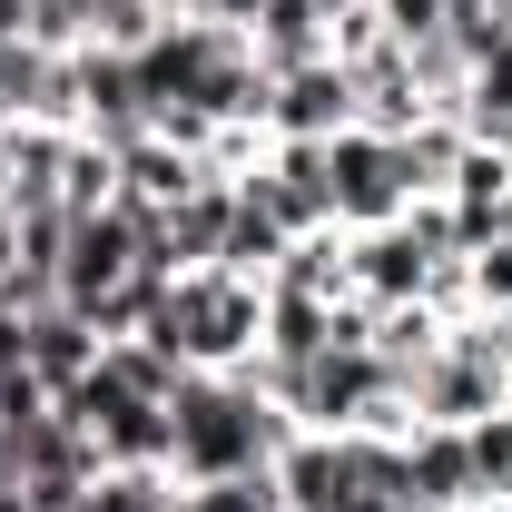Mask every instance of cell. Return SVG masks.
Returning a JSON list of instances; mask_svg holds the SVG:
<instances>
[{
    "instance_id": "14",
    "label": "cell",
    "mask_w": 512,
    "mask_h": 512,
    "mask_svg": "<svg viewBox=\"0 0 512 512\" xmlns=\"http://www.w3.org/2000/svg\"><path fill=\"white\" fill-rule=\"evenodd\" d=\"M188 188H207V168H197L178 138L148 128V138H128V148H119V197H128V207H178Z\"/></svg>"
},
{
    "instance_id": "23",
    "label": "cell",
    "mask_w": 512,
    "mask_h": 512,
    "mask_svg": "<svg viewBox=\"0 0 512 512\" xmlns=\"http://www.w3.org/2000/svg\"><path fill=\"white\" fill-rule=\"evenodd\" d=\"M512 404V394H503ZM463 444H473V473H483V493H503L512 483V414H483V424H463ZM493 512V503H483Z\"/></svg>"
},
{
    "instance_id": "28",
    "label": "cell",
    "mask_w": 512,
    "mask_h": 512,
    "mask_svg": "<svg viewBox=\"0 0 512 512\" xmlns=\"http://www.w3.org/2000/svg\"><path fill=\"white\" fill-rule=\"evenodd\" d=\"M493 237H503V247H512V188H503V207H493Z\"/></svg>"
},
{
    "instance_id": "32",
    "label": "cell",
    "mask_w": 512,
    "mask_h": 512,
    "mask_svg": "<svg viewBox=\"0 0 512 512\" xmlns=\"http://www.w3.org/2000/svg\"><path fill=\"white\" fill-rule=\"evenodd\" d=\"M503 414H512V404H503Z\"/></svg>"
},
{
    "instance_id": "25",
    "label": "cell",
    "mask_w": 512,
    "mask_h": 512,
    "mask_svg": "<svg viewBox=\"0 0 512 512\" xmlns=\"http://www.w3.org/2000/svg\"><path fill=\"white\" fill-rule=\"evenodd\" d=\"M375 20H384V40H404V50H414V40H434V30H444V0H375Z\"/></svg>"
},
{
    "instance_id": "31",
    "label": "cell",
    "mask_w": 512,
    "mask_h": 512,
    "mask_svg": "<svg viewBox=\"0 0 512 512\" xmlns=\"http://www.w3.org/2000/svg\"><path fill=\"white\" fill-rule=\"evenodd\" d=\"M325 10H335V0H325Z\"/></svg>"
},
{
    "instance_id": "16",
    "label": "cell",
    "mask_w": 512,
    "mask_h": 512,
    "mask_svg": "<svg viewBox=\"0 0 512 512\" xmlns=\"http://www.w3.org/2000/svg\"><path fill=\"white\" fill-rule=\"evenodd\" d=\"M266 286H296V296H355V266H345V227H306L296 247L276 256Z\"/></svg>"
},
{
    "instance_id": "30",
    "label": "cell",
    "mask_w": 512,
    "mask_h": 512,
    "mask_svg": "<svg viewBox=\"0 0 512 512\" xmlns=\"http://www.w3.org/2000/svg\"><path fill=\"white\" fill-rule=\"evenodd\" d=\"M503 30H512V0H503Z\"/></svg>"
},
{
    "instance_id": "11",
    "label": "cell",
    "mask_w": 512,
    "mask_h": 512,
    "mask_svg": "<svg viewBox=\"0 0 512 512\" xmlns=\"http://www.w3.org/2000/svg\"><path fill=\"white\" fill-rule=\"evenodd\" d=\"M10 325H20V375H40L50 394H60V384H79L89 365H99V345H109L79 306H40V316H10Z\"/></svg>"
},
{
    "instance_id": "19",
    "label": "cell",
    "mask_w": 512,
    "mask_h": 512,
    "mask_svg": "<svg viewBox=\"0 0 512 512\" xmlns=\"http://www.w3.org/2000/svg\"><path fill=\"white\" fill-rule=\"evenodd\" d=\"M168 503H178L168 463H109V473H89V512H168Z\"/></svg>"
},
{
    "instance_id": "18",
    "label": "cell",
    "mask_w": 512,
    "mask_h": 512,
    "mask_svg": "<svg viewBox=\"0 0 512 512\" xmlns=\"http://www.w3.org/2000/svg\"><path fill=\"white\" fill-rule=\"evenodd\" d=\"M168 30L158 0H79V50H148Z\"/></svg>"
},
{
    "instance_id": "12",
    "label": "cell",
    "mask_w": 512,
    "mask_h": 512,
    "mask_svg": "<svg viewBox=\"0 0 512 512\" xmlns=\"http://www.w3.org/2000/svg\"><path fill=\"white\" fill-rule=\"evenodd\" d=\"M276 493H286V512H345V493H355V453H345V434H286V453H276Z\"/></svg>"
},
{
    "instance_id": "7",
    "label": "cell",
    "mask_w": 512,
    "mask_h": 512,
    "mask_svg": "<svg viewBox=\"0 0 512 512\" xmlns=\"http://www.w3.org/2000/svg\"><path fill=\"white\" fill-rule=\"evenodd\" d=\"M335 128H355L345 60H306V69H276L266 79V138H335Z\"/></svg>"
},
{
    "instance_id": "24",
    "label": "cell",
    "mask_w": 512,
    "mask_h": 512,
    "mask_svg": "<svg viewBox=\"0 0 512 512\" xmlns=\"http://www.w3.org/2000/svg\"><path fill=\"white\" fill-rule=\"evenodd\" d=\"M512 306V247L493 237V247H473V316H503Z\"/></svg>"
},
{
    "instance_id": "26",
    "label": "cell",
    "mask_w": 512,
    "mask_h": 512,
    "mask_svg": "<svg viewBox=\"0 0 512 512\" xmlns=\"http://www.w3.org/2000/svg\"><path fill=\"white\" fill-rule=\"evenodd\" d=\"M256 10H266V0H197V20H227V30H247Z\"/></svg>"
},
{
    "instance_id": "13",
    "label": "cell",
    "mask_w": 512,
    "mask_h": 512,
    "mask_svg": "<svg viewBox=\"0 0 512 512\" xmlns=\"http://www.w3.org/2000/svg\"><path fill=\"white\" fill-rule=\"evenodd\" d=\"M247 50H256L266 79H276V69H306V60H335V50H325V0H266L247 20Z\"/></svg>"
},
{
    "instance_id": "9",
    "label": "cell",
    "mask_w": 512,
    "mask_h": 512,
    "mask_svg": "<svg viewBox=\"0 0 512 512\" xmlns=\"http://www.w3.org/2000/svg\"><path fill=\"white\" fill-rule=\"evenodd\" d=\"M345 266H355V296H365V306H414L424 276H434V256L414 247L404 217H394V227H345Z\"/></svg>"
},
{
    "instance_id": "21",
    "label": "cell",
    "mask_w": 512,
    "mask_h": 512,
    "mask_svg": "<svg viewBox=\"0 0 512 512\" xmlns=\"http://www.w3.org/2000/svg\"><path fill=\"white\" fill-rule=\"evenodd\" d=\"M168 512H286V493H276V463H266V473H227V483H178Z\"/></svg>"
},
{
    "instance_id": "15",
    "label": "cell",
    "mask_w": 512,
    "mask_h": 512,
    "mask_svg": "<svg viewBox=\"0 0 512 512\" xmlns=\"http://www.w3.org/2000/svg\"><path fill=\"white\" fill-rule=\"evenodd\" d=\"M463 119L453 109H434V119H414L404 138H394V168H404V197H444L453 188V168H463Z\"/></svg>"
},
{
    "instance_id": "3",
    "label": "cell",
    "mask_w": 512,
    "mask_h": 512,
    "mask_svg": "<svg viewBox=\"0 0 512 512\" xmlns=\"http://www.w3.org/2000/svg\"><path fill=\"white\" fill-rule=\"evenodd\" d=\"M503 365H493V325L483 316H453L444 345L424 355V365H404V414L414 424H483V414H503Z\"/></svg>"
},
{
    "instance_id": "1",
    "label": "cell",
    "mask_w": 512,
    "mask_h": 512,
    "mask_svg": "<svg viewBox=\"0 0 512 512\" xmlns=\"http://www.w3.org/2000/svg\"><path fill=\"white\" fill-rule=\"evenodd\" d=\"M286 404L256 394L247 375H188L168 394V473L178 483H227V473H266L286 453Z\"/></svg>"
},
{
    "instance_id": "17",
    "label": "cell",
    "mask_w": 512,
    "mask_h": 512,
    "mask_svg": "<svg viewBox=\"0 0 512 512\" xmlns=\"http://www.w3.org/2000/svg\"><path fill=\"white\" fill-rule=\"evenodd\" d=\"M286 247H296V237H286V227H276V217H266V207H256V197L237 188V217H227V247H217V266H227V276H256V286H266Z\"/></svg>"
},
{
    "instance_id": "10",
    "label": "cell",
    "mask_w": 512,
    "mask_h": 512,
    "mask_svg": "<svg viewBox=\"0 0 512 512\" xmlns=\"http://www.w3.org/2000/svg\"><path fill=\"white\" fill-rule=\"evenodd\" d=\"M79 148V128L60 119H0V178H10V207H60V168Z\"/></svg>"
},
{
    "instance_id": "6",
    "label": "cell",
    "mask_w": 512,
    "mask_h": 512,
    "mask_svg": "<svg viewBox=\"0 0 512 512\" xmlns=\"http://www.w3.org/2000/svg\"><path fill=\"white\" fill-rule=\"evenodd\" d=\"M69 60H79V138L128 148V138L158 128V109H148V89H138V60H128V50H69Z\"/></svg>"
},
{
    "instance_id": "27",
    "label": "cell",
    "mask_w": 512,
    "mask_h": 512,
    "mask_svg": "<svg viewBox=\"0 0 512 512\" xmlns=\"http://www.w3.org/2000/svg\"><path fill=\"white\" fill-rule=\"evenodd\" d=\"M483 325H493V365H503V384H512V306H503V316H483Z\"/></svg>"
},
{
    "instance_id": "8",
    "label": "cell",
    "mask_w": 512,
    "mask_h": 512,
    "mask_svg": "<svg viewBox=\"0 0 512 512\" xmlns=\"http://www.w3.org/2000/svg\"><path fill=\"white\" fill-rule=\"evenodd\" d=\"M404 473H414V512H483V473H473V444L463 424H414L404 434Z\"/></svg>"
},
{
    "instance_id": "2",
    "label": "cell",
    "mask_w": 512,
    "mask_h": 512,
    "mask_svg": "<svg viewBox=\"0 0 512 512\" xmlns=\"http://www.w3.org/2000/svg\"><path fill=\"white\" fill-rule=\"evenodd\" d=\"M158 355H178L197 375H247L256 345H266V286L256 276H227V266H188V276H168V296H158V316L138 325Z\"/></svg>"
},
{
    "instance_id": "22",
    "label": "cell",
    "mask_w": 512,
    "mask_h": 512,
    "mask_svg": "<svg viewBox=\"0 0 512 512\" xmlns=\"http://www.w3.org/2000/svg\"><path fill=\"white\" fill-rule=\"evenodd\" d=\"M109 197H119V148L79 138V148H69V168H60V207H69V217H99Z\"/></svg>"
},
{
    "instance_id": "4",
    "label": "cell",
    "mask_w": 512,
    "mask_h": 512,
    "mask_svg": "<svg viewBox=\"0 0 512 512\" xmlns=\"http://www.w3.org/2000/svg\"><path fill=\"white\" fill-rule=\"evenodd\" d=\"M325 207H335V227H394L414 207L384 128H335L325 138Z\"/></svg>"
},
{
    "instance_id": "5",
    "label": "cell",
    "mask_w": 512,
    "mask_h": 512,
    "mask_svg": "<svg viewBox=\"0 0 512 512\" xmlns=\"http://www.w3.org/2000/svg\"><path fill=\"white\" fill-rule=\"evenodd\" d=\"M128 276H138V207H128V197H109L99 217H69V256H60V306L99 316V306L119 296Z\"/></svg>"
},
{
    "instance_id": "29",
    "label": "cell",
    "mask_w": 512,
    "mask_h": 512,
    "mask_svg": "<svg viewBox=\"0 0 512 512\" xmlns=\"http://www.w3.org/2000/svg\"><path fill=\"white\" fill-rule=\"evenodd\" d=\"M493 512H512V483H503V493H493Z\"/></svg>"
},
{
    "instance_id": "20",
    "label": "cell",
    "mask_w": 512,
    "mask_h": 512,
    "mask_svg": "<svg viewBox=\"0 0 512 512\" xmlns=\"http://www.w3.org/2000/svg\"><path fill=\"white\" fill-rule=\"evenodd\" d=\"M434 345H444V316H434L424 296H414V306H375V355L394 365V375H404V365H424Z\"/></svg>"
}]
</instances>
